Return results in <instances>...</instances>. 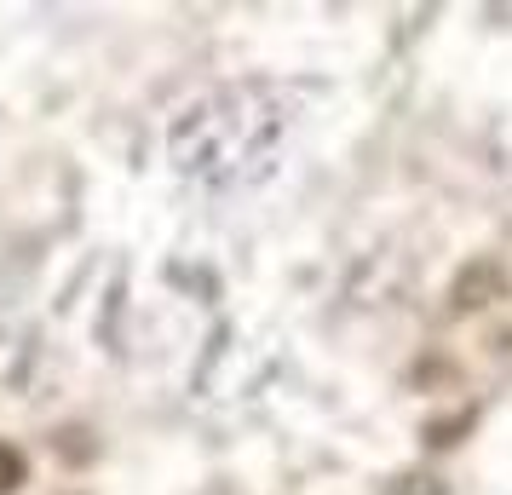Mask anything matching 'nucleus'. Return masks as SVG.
Masks as SVG:
<instances>
[{
	"label": "nucleus",
	"mask_w": 512,
	"mask_h": 495,
	"mask_svg": "<svg viewBox=\"0 0 512 495\" xmlns=\"http://www.w3.org/2000/svg\"><path fill=\"white\" fill-rule=\"evenodd\" d=\"M24 478H29V461H24V449H18V444H6V438H0V495L24 490Z\"/></svg>",
	"instance_id": "1"
}]
</instances>
